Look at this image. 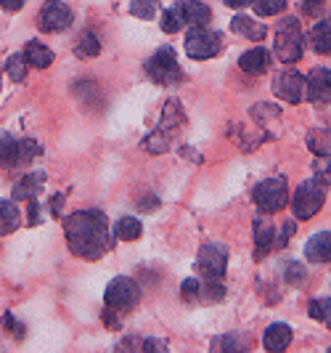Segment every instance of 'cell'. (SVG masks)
Returning <instances> with one entry per match:
<instances>
[{"label": "cell", "mask_w": 331, "mask_h": 353, "mask_svg": "<svg viewBox=\"0 0 331 353\" xmlns=\"http://www.w3.org/2000/svg\"><path fill=\"white\" fill-rule=\"evenodd\" d=\"M64 234L72 255L83 261H98L114 248L109 218L101 210H77L64 218Z\"/></svg>", "instance_id": "cell-1"}, {"label": "cell", "mask_w": 331, "mask_h": 353, "mask_svg": "<svg viewBox=\"0 0 331 353\" xmlns=\"http://www.w3.org/2000/svg\"><path fill=\"white\" fill-rule=\"evenodd\" d=\"M302 48H305V35L297 17H284L276 27V43H273V53L284 64H295L302 59Z\"/></svg>", "instance_id": "cell-2"}, {"label": "cell", "mask_w": 331, "mask_h": 353, "mask_svg": "<svg viewBox=\"0 0 331 353\" xmlns=\"http://www.w3.org/2000/svg\"><path fill=\"white\" fill-rule=\"evenodd\" d=\"M183 125H186V114L180 112L178 101H170V104L164 106L162 125H159L157 130L146 139V149H149L151 154H162V152H167V149H170V143H173V139L183 130Z\"/></svg>", "instance_id": "cell-3"}, {"label": "cell", "mask_w": 331, "mask_h": 353, "mask_svg": "<svg viewBox=\"0 0 331 353\" xmlns=\"http://www.w3.org/2000/svg\"><path fill=\"white\" fill-rule=\"evenodd\" d=\"M140 301V290L136 279L130 276H114L111 282L106 284L104 290V303L111 314H127L133 311Z\"/></svg>", "instance_id": "cell-4"}, {"label": "cell", "mask_w": 331, "mask_h": 353, "mask_svg": "<svg viewBox=\"0 0 331 353\" xmlns=\"http://www.w3.org/2000/svg\"><path fill=\"white\" fill-rule=\"evenodd\" d=\"M146 72H149V77L157 83V85H175V83H180V77H183V70H180V64H178V56H175L173 48H159L154 56H149V61H146Z\"/></svg>", "instance_id": "cell-5"}, {"label": "cell", "mask_w": 331, "mask_h": 353, "mask_svg": "<svg viewBox=\"0 0 331 353\" xmlns=\"http://www.w3.org/2000/svg\"><path fill=\"white\" fill-rule=\"evenodd\" d=\"M223 51V37L215 30L207 27H191L186 35V53L191 56L193 61H207L212 56Z\"/></svg>", "instance_id": "cell-6"}, {"label": "cell", "mask_w": 331, "mask_h": 353, "mask_svg": "<svg viewBox=\"0 0 331 353\" xmlns=\"http://www.w3.org/2000/svg\"><path fill=\"white\" fill-rule=\"evenodd\" d=\"M252 199H255V205H257L262 212L284 210V208H286V202H289L286 181H284V178H265V181H260V183L255 186Z\"/></svg>", "instance_id": "cell-7"}, {"label": "cell", "mask_w": 331, "mask_h": 353, "mask_svg": "<svg viewBox=\"0 0 331 353\" xmlns=\"http://www.w3.org/2000/svg\"><path fill=\"white\" fill-rule=\"evenodd\" d=\"M323 189L318 186V181H305L297 186L295 196H292V212L297 221H310L313 215H318V210L323 208Z\"/></svg>", "instance_id": "cell-8"}, {"label": "cell", "mask_w": 331, "mask_h": 353, "mask_svg": "<svg viewBox=\"0 0 331 353\" xmlns=\"http://www.w3.org/2000/svg\"><path fill=\"white\" fill-rule=\"evenodd\" d=\"M72 21H74V14L61 0H45L40 14H37V27L43 32H64Z\"/></svg>", "instance_id": "cell-9"}, {"label": "cell", "mask_w": 331, "mask_h": 353, "mask_svg": "<svg viewBox=\"0 0 331 353\" xmlns=\"http://www.w3.org/2000/svg\"><path fill=\"white\" fill-rule=\"evenodd\" d=\"M196 268L212 279V282H220L226 276L228 268V250L223 245H204L199 250V258H196Z\"/></svg>", "instance_id": "cell-10"}, {"label": "cell", "mask_w": 331, "mask_h": 353, "mask_svg": "<svg viewBox=\"0 0 331 353\" xmlns=\"http://www.w3.org/2000/svg\"><path fill=\"white\" fill-rule=\"evenodd\" d=\"M273 93L289 104H299L305 96V74H299L297 70L279 72L273 80Z\"/></svg>", "instance_id": "cell-11"}, {"label": "cell", "mask_w": 331, "mask_h": 353, "mask_svg": "<svg viewBox=\"0 0 331 353\" xmlns=\"http://www.w3.org/2000/svg\"><path fill=\"white\" fill-rule=\"evenodd\" d=\"M305 93L315 104H329L331 101V70L326 67H315L305 77Z\"/></svg>", "instance_id": "cell-12"}, {"label": "cell", "mask_w": 331, "mask_h": 353, "mask_svg": "<svg viewBox=\"0 0 331 353\" xmlns=\"http://www.w3.org/2000/svg\"><path fill=\"white\" fill-rule=\"evenodd\" d=\"M292 327L289 324H284V321H276V324H270L268 330H265V335H262V345H265V351H286L289 345H292Z\"/></svg>", "instance_id": "cell-13"}, {"label": "cell", "mask_w": 331, "mask_h": 353, "mask_svg": "<svg viewBox=\"0 0 331 353\" xmlns=\"http://www.w3.org/2000/svg\"><path fill=\"white\" fill-rule=\"evenodd\" d=\"M252 234H255V248H257L255 250V258L262 261L273 250V245H276V226L270 221H265V218H257L255 226H252Z\"/></svg>", "instance_id": "cell-14"}, {"label": "cell", "mask_w": 331, "mask_h": 353, "mask_svg": "<svg viewBox=\"0 0 331 353\" xmlns=\"http://www.w3.org/2000/svg\"><path fill=\"white\" fill-rule=\"evenodd\" d=\"M305 258L310 263H331V231H318L308 239Z\"/></svg>", "instance_id": "cell-15"}, {"label": "cell", "mask_w": 331, "mask_h": 353, "mask_svg": "<svg viewBox=\"0 0 331 353\" xmlns=\"http://www.w3.org/2000/svg\"><path fill=\"white\" fill-rule=\"evenodd\" d=\"M178 8L186 19V24H191V27H207L212 21V8L204 6L202 0H183V3H178Z\"/></svg>", "instance_id": "cell-16"}, {"label": "cell", "mask_w": 331, "mask_h": 353, "mask_svg": "<svg viewBox=\"0 0 331 353\" xmlns=\"http://www.w3.org/2000/svg\"><path fill=\"white\" fill-rule=\"evenodd\" d=\"M43 183H45V173L43 170H35V173H30V176H24L19 181L17 186H14V202H27V199H35L40 194V189H43Z\"/></svg>", "instance_id": "cell-17"}, {"label": "cell", "mask_w": 331, "mask_h": 353, "mask_svg": "<svg viewBox=\"0 0 331 353\" xmlns=\"http://www.w3.org/2000/svg\"><path fill=\"white\" fill-rule=\"evenodd\" d=\"M231 30L236 35L246 37V40H262V37L268 35V27L262 21H257V19L246 17V14H239V17L231 19Z\"/></svg>", "instance_id": "cell-18"}, {"label": "cell", "mask_w": 331, "mask_h": 353, "mask_svg": "<svg viewBox=\"0 0 331 353\" xmlns=\"http://www.w3.org/2000/svg\"><path fill=\"white\" fill-rule=\"evenodd\" d=\"M270 53L265 48H249L239 56V67L246 72V74H262V72L270 67Z\"/></svg>", "instance_id": "cell-19"}, {"label": "cell", "mask_w": 331, "mask_h": 353, "mask_svg": "<svg viewBox=\"0 0 331 353\" xmlns=\"http://www.w3.org/2000/svg\"><path fill=\"white\" fill-rule=\"evenodd\" d=\"M24 59H27V64L35 67V70H48L53 64V51L48 46H43L40 40H30V43L24 46Z\"/></svg>", "instance_id": "cell-20"}, {"label": "cell", "mask_w": 331, "mask_h": 353, "mask_svg": "<svg viewBox=\"0 0 331 353\" xmlns=\"http://www.w3.org/2000/svg\"><path fill=\"white\" fill-rule=\"evenodd\" d=\"M21 226V212L14 199H0V236H8Z\"/></svg>", "instance_id": "cell-21"}, {"label": "cell", "mask_w": 331, "mask_h": 353, "mask_svg": "<svg viewBox=\"0 0 331 353\" xmlns=\"http://www.w3.org/2000/svg\"><path fill=\"white\" fill-rule=\"evenodd\" d=\"M308 149L313 152L315 157L331 159V130L329 128H318L308 133Z\"/></svg>", "instance_id": "cell-22"}, {"label": "cell", "mask_w": 331, "mask_h": 353, "mask_svg": "<svg viewBox=\"0 0 331 353\" xmlns=\"http://www.w3.org/2000/svg\"><path fill=\"white\" fill-rule=\"evenodd\" d=\"M310 46L315 53H331V21H318L310 30Z\"/></svg>", "instance_id": "cell-23"}, {"label": "cell", "mask_w": 331, "mask_h": 353, "mask_svg": "<svg viewBox=\"0 0 331 353\" xmlns=\"http://www.w3.org/2000/svg\"><path fill=\"white\" fill-rule=\"evenodd\" d=\"M101 53V43L93 32H83L74 43V56L77 59H96Z\"/></svg>", "instance_id": "cell-24"}, {"label": "cell", "mask_w": 331, "mask_h": 353, "mask_svg": "<svg viewBox=\"0 0 331 353\" xmlns=\"http://www.w3.org/2000/svg\"><path fill=\"white\" fill-rule=\"evenodd\" d=\"M21 154V143L11 136H0V168H14Z\"/></svg>", "instance_id": "cell-25"}, {"label": "cell", "mask_w": 331, "mask_h": 353, "mask_svg": "<svg viewBox=\"0 0 331 353\" xmlns=\"http://www.w3.org/2000/svg\"><path fill=\"white\" fill-rule=\"evenodd\" d=\"M143 234V226H140L138 218H120L117 226H114V236L122 239V242H136Z\"/></svg>", "instance_id": "cell-26"}, {"label": "cell", "mask_w": 331, "mask_h": 353, "mask_svg": "<svg viewBox=\"0 0 331 353\" xmlns=\"http://www.w3.org/2000/svg\"><path fill=\"white\" fill-rule=\"evenodd\" d=\"M162 32H167V35H175V32H180L183 30V24H186V19L180 14V8L173 6V8H167L164 14H162Z\"/></svg>", "instance_id": "cell-27"}, {"label": "cell", "mask_w": 331, "mask_h": 353, "mask_svg": "<svg viewBox=\"0 0 331 353\" xmlns=\"http://www.w3.org/2000/svg\"><path fill=\"white\" fill-rule=\"evenodd\" d=\"M130 14L151 21V19L159 14V3L157 0H130Z\"/></svg>", "instance_id": "cell-28"}, {"label": "cell", "mask_w": 331, "mask_h": 353, "mask_svg": "<svg viewBox=\"0 0 331 353\" xmlns=\"http://www.w3.org/2000/svg\"><path fill=\"white\" fill-rule=\"evenodd\" d=\"M6 72H8V77H14L17 83H21L27 77V59H24V53H14L8 59V64H6Z\"/></svg>", "instance_id": "cell-29"}, {"label": "cell", "mask_w": 331, "mask_h": 353, "mask_svg": "<svg viewBox=\"0 0 331 353\" xmlns=\"http://www.w3.org/2000/svg\"><path fill=\"white\" fill-rule=\"evenodd\" d=\"M252 6H255V14L260 17H276L286 8V0H252Z\"/></svg>", "instance_id": "cell-30"}, {"label": "cell", "mask_w": 331, "mask_h": 353, "mask_svg": "<svg viewBox=\"0 0 331 353\" xmlns=\"http://www.w3.org/2000/svg\"><path fill=\"white\" fill-rule=\"evenodd\" d=\"M199 298H202L204 303H217V301H223V298H226V287L209 279L207 284H202V292H199Z\"/></svg>", "instance_id": "cell-31"}, {"label": "cell", "mask_w": 331, "mask_h": 353, "mask_svg": "<svg viewBox=\"0 0 331 353\" xmlns=\"http://www.w3.org/2000/svg\"><path fill=\"white\" fill-rule=\"evenodd\" d=\"M308 314L315 321H326L331 316V298H321V301H313L308 305Z\"/></svg>", "instance_id": "cell-32"}, {"label": "cell", "mask_w": 331, "mask_h": 353, "mask_svg": "<svg viewBox=\"0 0 331 353\" xmlns=\"http://www.w3.org/2000/svg\"><path fill=\"white\" fill-rule=\"evenodd\" d=\"M212 348H217V351H244L246 343L239 340L236 335H226V337H217V340L212 343Z\"/></svg>", "instance_id": "cell-33"}, {"label": "cell", "mask_w": 331, "mask_h": 353, "mask_svg": "<svg viewBox=\"0 0 331 353\" xmlns=\"http://www.w3.org/2000/svg\"><path fill=\"white\" fill-rule=\"evenodd\" d=\"M21 154H19V162H30L32 157H37V154H43V146L40 143H35L32 139H21Z\"/></svg>", "instance_id": "cell-34"}, {"label": "cell", "mask_w": 331, "mask_h": 353, "mask_svg": "<svg viewBox=\"0 0 331 353\" xmlns=\"http://www.w3.org/2000/svg\"><path fill=\"white\" fill-rule=\"evenodd\" d=\"M199 292H202V282L199 279H186L180 284V298L183 301H199Z\"/></svg>", "instance_id": "cell-35"}, {"label": "cell", "mask_w": 331, "mask_h": 353, "mask_svg": "<svg viewBox=\"0 0 331 353\" xmlns=\"http://www.w3.org/2000/svg\"><path fill=\"white\" fill-rule=\"evenodd\" d=\"M289 271H286V279H289V284H302L305 282V268L299 263H289L286 265Z\"/></svg>", "instance_id": "cell-36"}, {"label": "cell", "mask_w": 331, "mask_h": 353, "mask_svg": "<svg viewBox=\"0 0 331 353\" xmlns=\"http://www.w3.org/2000/svg\"><path fill=\"white\" fill-rule=\"evenodd\" d=\"M295 229H297L295 221H286V223H281V236L276 239V245H273V248H284V245L289 242V236L295 234Z\"/></svg>", "instance_id": "cell-37"}, {"label": "cell", "mask_w": 331, "mask_h": 353, "mask_svg": "<svg viewBox=\"0 0 331 353\" xmlns=\"http://www.w3.org/2000/svg\"><path fill=\"white\" fill-rule=\"evenodd\" d=\"M323 3L326 0H302V14L305 17H318L321 8H323Z\"/></svg>", "instance_id": "cell-38"}, {"label": "cell", "mask_w": 331, "mask_h": 353, "mask_svg": "<svg viewBox=\"0 0 331 353\" xmlns=\"http://www.w3.org/2000/svg\"><path fill=\"white\" fill-rule=\"evenodd\" d=\"M24 3H27V0H0V6H3L6 11H19V8H24Z\"/></svg>", "instance_id": "cell-39"}, {"label": "cell", "mask_w": 331, "mask_h": 353, "mask_svg": "<svg viewBox=\"0 0 331 353\" xmlns=\"http://www.w3.org/2000/svg\"><path fill=\"white\" fill-rule=\"evenodd\" d=\"M61 202H64V194H56L51 199V210H53V215H56V218L61 215Z\"/></svg>", "instance_id": "cell-40"}, {"label": "cell", "mask_w": 331, "mask_h": 353, "mask_svg": "<svg viewBox=\"0 0 331 353\" xmlns=\"http://www.w3.org/2000/svg\"><path fill=\"white\" fill-rule=\"evenodd\" d=\"M318 183H331V162L318 173Z\"/></svg>", "instance_id": "cell-41"}, {"label": "cell", "mask_w": 331, "mask_h": 353, "mask_svg": "<svg viewBox=\"0 0 331 353\" xmlns=\"http://www.w3.org/2000/svg\"><path fill=\"white\" fill-rule=\"evenodd\" d=\"M228 8H244V6H252V0H226Z\"/></svg>", "instance_id": "cell-42"}, {"label": "cell", "mask_w": 331, "mask_h": 353, "mask_svg": "<svg viewBox=\"0 0 331 353\" xmlns=\"http://www.w3.org/2000/svg\"><path fill=\"white\" fill-rule=\"evenodd\" d=\"M326 324H329V330H331V316H329V319H326Z\"/></svg>", "instance_id": "cell-43"}]
</instances>
